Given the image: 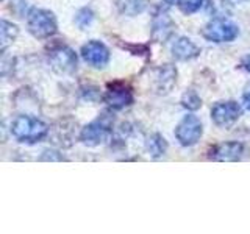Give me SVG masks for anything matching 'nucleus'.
<instances>
[{
    "label": "nucleus",
    "instance_id": "obj_1",
    "mask_svg": "<svg viewBox=\"0 0 250 234\" xmlns=\"http://www.w3.org/2000/svg\"><path fill=\"white\" fill-rule=\"evenodd\" d=\"M11 135L23 144H36L49 135V127L41 119L33 116H18L11 122Z\"/></svg>",
    "mask_w": 250,
    "mask_h": 234
},
{
    "label": "nucleus",
    "instance_id": "obj_2",
    "mask_svg": "<svg viewBox=\"0 0 250 234\" xmlns=\"http://www.w3.org/2000/svg\"><path fill=\"white\" fill-rule=\"evenodd\" d=\"M27 28L36 39H47L58 30L55 14L44 8H31L27 14Z\"/></svg>",
    "mask_w": 250,
    "mask_h": 234
},
{
    "label": "nucleus",
    "instance_id": "obj_3",
    "mask_svg": "<svg viewBox=\"0 0 250 234\" xmlns=\"http://www.w3.org/2000/svg\"><path fill=\"white\" fill-rule=\"evenodd\" d=\"M239 28L236 23L227 20L225 18H216L208 22L202 30V36L209 42H231L238 38Z\"/></svg>",
    "mask_w": 250,
    "mask_h": 234
},
{
    "label": "nucleus",
    "instance_id": "obj_4",
    "mask_svg": "<svg viewBox=\"0 0 250 234\" xmlns=\"http://www.w3.org/2000/svg\"><path fill=\"white\" fill-rule=\"evenodd\" d=\"M111 120L108 117H100L97 120L84 125L80 131V140L86 147H97L105 144L111 136Z\"/></svg>",
    "mask_w": 250,
    "mask_h": 234
},
{
    "label": "nucleus",
    "instance_id": "obj_5",
    "mask_svg": "<svg viewBox=\"0 0 250 234\" xmlns=\"http://www.w3.org/2000/svg\"><path fill=\"white\" fill-rule=\"evenodd\" d=\"M203 135V125L194 114L185 116L175 127V137L183 147H192L200 140Z\"/></svg>",
    "mask_w": 250,
    "mask_h": 234
},
{
    "label": "nucleus",
    "instance_id": "obj_6",
    "mask_svg": "<svg viewBox=\"0 0 250 234\" xmlns=\"http://www.w3.org/2000/svg\"><path fill=\"white\" fill-rule=\"evenodd\" d=\"M50 66L60 75H70L78 67V58L75 52L67 45H57L49 53Z\"/></svg>",
    "mask_w": 250,
    "mask_h": 234
},
{
    "label": "nucleus",
    "instance_id": "obj_7",
    "mask_svg": "<svg viewBox=\"0 0 250 234\" xmlns=\"http://www.w3.org/2000/svg\"><path fill=\"white\" fill-rule=\"evenodd\" d=\"M242 114V106L238 101H219L211 109V119L221 128H230Z\"/></svg>",
    "mask_w": 250,
    "mask_h": 234
},
{
    "label": "nucleus",
    "instance_id": "obj_8",
    "mask_svg": "<svg viewBox=\"0 0 250 234\" xmlns=\"http://www.w3.org/2000/svg\"><path fill=\"white\" fill-rule=\"evenodd\" d=\"M82 57L94 69H104L109 62V49L100 41H88L82 47Z\"/></svg>",
    "mask_w": 250,
    "mask_h": 234
},
{
    "label": "nucleus",
    "instance_id": "obj_9",
    "mask_svg": "<svg viewBox=\"0 0 250 234\" xmlns=\"http://www.w3.org/2000/svg\"><path fill=\"white\" fill-rule=\"evenodd\" d=\"M104 101L111 109L119 111V109H124L133 103V94L130 88H127L125 84L114 83L108 86V91L104 96Z\"/></svg>",
    "mask_w": 250,
    "mask_h": 234
},
{
    "label": "nucleus",
    "instance_id": "obj_10",
    "mask_svg": "<svg viewBox=\"0 0 250 234\" xmlns=\"http://www.w3.org/2000/svg\"><path fill=\"white\" fill-rule=\"evenodd\" d=\"M244 153V145L241 142H224L211 148L209 158L214 161H238Z\"/></svg>",
    "mask_w": 250,
    "mask_h": 234
},
{
    "label": "nucleus",
    "instance_id": "obj_11",
    "mask_svg": "<svg viewBox=\"0 0 250 234\" xmlns=\"http://www.w3.org/2000/svg\"><path fill=\"white\" fill-rule=\"evenodd\" d=\"M174 22H172V19L167 16L166 10H161L155 14L153 18V38L156 39V41H166V39L174 33Z\"/></svg>",
    "mask_w": 250,
    "mask_h": 234
},
{
    "label": "nucleus",
    "instance_id": "obj_12",
    "mask_svg": "<svg viewBox=\"0 0 250 234\" xmlns=\"http://www.w3.org/2000/svg\"><path fill=\"white\" fill-rule=\"evenodd\" d=\"M170 50H172V55H174V58L180 61L194 59V58H197L200 53V49L189 38H178L177 41H174V44H172Z\"/></svg>",
    "mask_w": 250,
    "mask_h": 234
},
{
    "label": "nucleus",
    "instance_id": "obj_13",
    "mask_svg": "<svg viewBox=\"0 0 250 234\" xmlns=\"http://www.w3.org/2000/svg\"><path fill=\"white\" fill-rule=\"evenodd\" d=\"M114 2L119 13L124 16H130V18L144 13L148 5V0H114Z\"/></svg>",
    "mask_w": 250,
    "mask_h": 234
},
{
    "label": "nucleus",
    "instance_id": "obj_14",
    "mask_svg": "<svg viewBox=\"0 0 250 234\" xmlns=\"http://www.w3.org/2000/svg\"><path fill=\"white\" fill-rule=\"evenodd\" d=\"M158 89L161 92H169L172 89V86L177 81V70L174 67H170L169 64L164 66L160 72H158Z\"/></svg>",
    "mask_w": 250,
    "mask_h": 234
},
{
    "label": "nucleus",
    "instance_id": "obj_15",
    "mask_svg": "<svg viewBox=\"0 0 250 234\" xmlns=\"http://www.w3.org/2000/svg\"><path fill=\"white\" fill-rule=\"evenodd\" d=\"M146 148L152 158H160L167 152V142L161 135H150L146 140Z\"/></svg>",
    "mask_w": 250,
    "mask_h": 234
},
{
    "label": "nucleus",
    "instance_id": "obj_16",
    "mask_svg": "<svg viewBox=\"0 0 250 234\" xmlns=\"http://www.w3.org/2000/svg\"><path fill=\"white\" fill-rule=\"evenodd\" d=\"M19 33V30L18 27L14 25V23L11 22H8V20H2V23H0V38H2V49L5 50L8 45H10L16 36H18Z\"/></svg>",
    "mask_w": 250,
    "mask_h": 234
},
{
    "label": "nucleus",
    "instance_id": "obj_17",
    "mask_svg": "<svg viewBox=\"0 0 250 234\" xmlns=\"http://www.w3.org/2000/svg\"><path fill=\"white\" fill-rule=\"evenodd\" d=\"M203 3H205V0H177L178 10L188 16L197 13L203 6Z\"/></svg>",
    "mask_w": 250,
    "mask_h": 234
},
{
    "label": "nucleus",
    "instance_id": "obj_18",
    "mask_svg": "<svg viewBox=\"0 0 250 234\" xmlns=\"http://www.w3.org/2000/svg\"><path fill=\"white\" fill-rule=\"evenodd\" d=\"M182 105L186 109H189V111H197V109L202 106V100L195 91H186L182 97Z\"/></svg>",
    "mask_w": 250,
    "mask_h": 234
},
{
    "label": "nucleus",
    "instance_id": "obj_19",
    "mask_svg": "<svg viewBox=\"0 0 250 234\" xmlns=\"http://www.w3.org/2000/svg\"><path fill=\"white\" fill-rule=\"evenodd\" d=\"M92 20H94V14H92V11L89 10V8H83V10H80L75 16V23L82 30H84L86 27H89L92 23Z\"/></svg>",
    "mask_w": 250,
    "mask_h": 234
},
{
    "label": "nucleus",
    "instance_id": "obj_20",
    "mask_svg": "<svg viewBox=\"0 0 250 234\" xmlns=\"http://www.w3.org/2000/svg\"><path fill=\"white\" fill-rule=\"evenodd\" d=\"M225 3L222 2V0H211L209 11H213V14L216 16V18H225V14H227V5Z\"/></svg>",
    "mask_w": 250,
    "mask_h": 234
},
{
    "label": "nucleus",
    "instance_id": "obj_21",
    "mask_svg": "<svg viewBox=\"0 0 250 234\" xmlns=\"http://www.w3.org/2000/svg\"><path fill=\"white\" fill-rule=\"evenodd\" d=\"M242 103H244V108H247L250 111V84L242 92Z\"/></svg>",
    "mask_w": 250,
    "mask_h": 234
},
{
    "label": "nucleus",
    "instance_id": "obj_22",
    "mask_svg": "<svg viewBox=\"0 0 250 234\" xmlns=\"http://www.w3.org/2000/svg\"><path fill=\"white\" fill-rule=\"evenodd\" d=\"M242 67H244L247 72L250 74V53L249 55H246L244 58H242Z\"/></svg>",
    "mask_w": 250,
    "mask_h": 234
},
{
    "label": "nucleus",
    "instance_id": "obj_23",
    "mask_svg": "<svg viewBox=\"0 0 250 234\" xmlns=\"http://www.w3.org/2000/svg\"><path fill=\"white\" fill-rule=\"evenodd\" d=\"M163 2H164V3H167V5H169V3H172V0H163Z\"/></svg>",
    "mask_w": 250,
    "mask_h": 234
},
{
    "label": "nucleus",
    "instance_id": "obj_24",
    "mask_svg": "<svg viewBox=\"0 0 250 234\" xmlns=\"http://www.w3.org/2000/svg\"><path fill=\"white\" fill-rule=\"evenodd\" d=\"M234 2H249V0H234Z\"/></svg>",
    "mask_w": 250,
    "mask_h": 234
}]
</instances>
